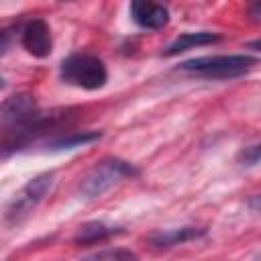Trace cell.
<instances>
[{"instance_id": "obj_1", "label": "cell", "mask_w": 261, "mask_h": 261, "mask_svg": "<svg viewBox=\"0 0 261 261\" xmlns=\"http://www.w3.org/2000/svg\"><path fill=\"white\" fill-rule=\"evenodd\" d=\"M255 65L257 59L251 55H204L179 63L177 69L208 80H230L247 73Z\"/></svg>"}, {"instance_id": "obj_2", "label": "cell", "mask_w": 261, "mask_h": 261, "mask_svg": "<svg viewBox=\"0 0 261 261\" xmlns=\"http://www.w3.org/2000/svg\"><path fill=\"white\" fill-rule=\"evenodd\" d=\"M59 75L65 84L82 90H100L108 80L104 61L92 53H71L65 57L59 65Z\"/></svg>"}, {"instance_id": "obj_3", "label": "cell", "mask_w": 261, "mask_h": 261, "mask_svg": "<svg viewBox=\"0 0 261 261\" xmlns=\"http://www.w3.org/2000/svg\"><path fill=\"white\" fill-rule=\"evenodd\" d=\"M139 175V169H135L128 161L118 159V157H108L96 163L80 181V192L86 198H96L102 196L106 190H110L114 184H118L124 177H135Z\"/></svg>"}, {"instance_id": "obj_4", "label": "cell", "mask_w": 261, "mask_h": 261, "mask_svg": "<svg viewBox=\"0 0 261 261\" xmlns=\"http://www.w3.org/2000/svg\"><path fill=\"white\" fill-rule=\"evenodd\" d=\"M53 181H55V173L53 171H43V173L31 177L22 186V190L14 196V200L10 202V206L6 210V218L8 220H20V218H24L47 196V192L53 188Z\"/></svg>"}, {"instance_id": "obj_5", "label": "cell", "mask_w": 261, "mask_h": 261, "mask_svg": "<svg viewBox=\"0 0 261 261\" xmlns=\"http://www.w3.org/2000/svg\"><path fill=\"white\" fill-rule=\"evenodd\" d=\"M20 41H22V47L27 49V53H31L37 59L49 57V53L53 49L51 29L43 18H33L31 22H27V27L22 29Z\"/></svg>"}, {"instance_id": "obj_6", "label": "cell", "mask_w": 261, "mask_h": 261, "mask_svg": "<svg viewBox=\"0 0 261 261\" xmlns=\"http://www.w3.org/2000/svg\"><path fill=\"white\" fill-rule=\"evenodd\" d=\"M130 16L143 29H163L169 22V10L153 0H130Z\"/></svg>"}, {"instance_id": "obj_7", "label": "cell", "mask_w": 261, "mask_h": 261, "mask_svg": "<svg viewBox=\"0 0 261 261\" xmlns=\"http://www.w3.org/2000/svg\"><path fill=\"white\" fill-rule=\"evenodd\" d=\"M206 230L204 228H196V226H181V228H169V230H157L149 234V243L153 247L159 249H167V247H175L188 241H194L198 237H202Z\"/></svg>"}, {"instance_id": "obj_8", "label": "cell", "mask_w": 261, "mask_h": 261, "mask_svg": "<svg viewBox=\"0 0 261 261\" xmlns=\"http://www.w3.org/2000/svg\"><path fill=\"white\" fill-rule=\"evenodd\" d=\"M218 39H220V35H218V33H210V31L181 33L177 39H173V41L165 47L163 55L171 57V55H177V53H181V51H188V49H194V47H200V45H210V43H214V41H218Z\"/></svg>"}, {"instance_id": "obj_9", "label": "cell", "mask_w": 261, "mask_h": 261, "mask_svg": "<svg viewBox=\"0 0 261 261\" xmlns=\"http://www.w3.org/2000/svg\"><path fill=\"white\" fill-rule=\"evenodd\" d=\"M102 137V133L98 130H75V133H65L55 137L53 141L47 143L49 151H63V149H75V147H84L90 145L94 141H98Z\"/></svg>"}, {"instance_id": "obj_10", "label": "cell", "mask_w": 261, "mask_h": 261, "mask_svg": "<svg viewBox=\"0 0 261 261\" xmlns=\"http://www.w3.org/2000/svg\"><path fill=\"white\" fill-rule=\"evenodd\" d=\"M114 232H118L114 226H108V224H104V222H100V220H90V222L80 224V228H77L73 241H75L77 245H92V243H98V241L108 239V237L114 234Z\"/></svg>"}, {"instance_id": "obj_11", "label": "cell", "mask_w": 261, "mask_h": 261, "mask_svg": "<svg viewBox=\"0 0 261 261\" xmlns=\"http://www.w3.org/2000/svg\"><path fill=\"white\" fill-rule=\"evenodd\" d=\"M88 257L90 259H137V255L126 249H104V251H96Z\"/></svg>"}, {"instance_id": "obj_12", "label": "cell", "mask_w": 261, "mask_h": 261, "mask_svg": "<svg viewBox=\"0 0 261 261\" xmlns=\"http://www.w3.org/2000/svg\"><path fill=\"white\" fill-rule=\"evenodd\" d=\"M259 145H251V147H245V151H241V161L243 165H257L259 163Z\"/></svg>"}, {"instance_id": "obj_13", "label": "cell", "mask_w": 261, "mask_h": 261, "mask_svg": "<svg viewBox=\"0 0 261 261\" xmlns=\"http://www.w3.org/2000/svg\"><path fill=\"white\" fill-rule=\"evenodd\" d=\"M6 47H8V35L0 31V55L6 51Z\"/></svg>"}, {"instance_id": "obj_14", "label": "cell", "mask_w": 261, "mask_h": 261, "mask_svg": "<svg viewBox=\"0 0 261 261\" xmlns=\"http://www.w3.org/2000/svg\"><path fill=\"white\" fill-rule=\"evenodd\" d=\"M2 88H4V77L0 75V90H2Z\"/></svg>"}]
</instances>
